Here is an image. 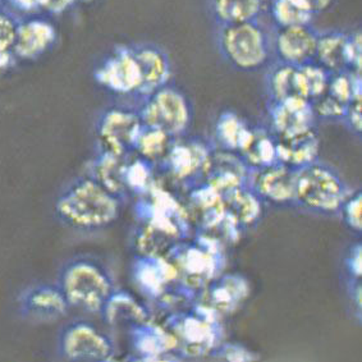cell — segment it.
Wrapping results in <instances>:
<instances>
[{
  "label": "cell",
  "instance_id": "1",
  "mask_svg": "<svg viewBox=\"0 0 362 362\" xmlns=\"http://www.w3.org/2000/svg\"><path fill=\"white\" fill-rule=\"evenodd\" d=\"M126 202L90 175L71 182L55 202V214L69 228L99 232L118 221Z\"/></svg>",
  "mask_w": 362,
  "mask_h": 362
},
{
  "label": "cell",
  "instance_id": "2",
  "mask_svg": "<svg viewBox=\"0 0 362 362\" xmlns=\"http://www.w3.org/2000/svg\"><path fill=\"white\" fill-rule=\"evenodd\" d=\"M160 324L173 342L177 358L210 357L224 338L221 317L194 301L168 311Z\"/></svg>",
  "mask_w": 362,
  "mask_h": 362
},
{
  "label": "cell",
  "instance_id": "3",
  "mask_svg": "<svg viewBox=\"0 0 362 362\" xmlns=\"http://www.w3.org/2000/svg\"><path fill=\"white\" fill-rule=\"evenodd\" d=\"M71 309L100 316L115 292L112 272L104 262L91 256H78L62 267L58 282Z\"/></svg>",
  "mask_w": 362,
  "mask_h": 362
},
{
  "label": "cell",
  "instance_id": "4",
  "mask_svg": "<svg viewBox=\"0 0 362 362\" xmlns=\"http://www.w3.org/2000/svg\"><path fill=\"white\" fill-rule=\"evenodd\" d=\"M216 27L215 41L223 61L245 74L265 71L274 61L272 34L260 18Z\"/></svg>",
  "mask_w": 362,
  "mask_h": 362
},
{
  "label": "cell",
  "instance_id": "5",
  "mask_svg": "<svg viewBox=\"0 0 362 362\" xmlns=\"http://www.w3.org/2000/svg\"><path fill=\"white\" fill-rule=\"evenodd\" d=\"M165 259L175 270L178 284L196 300L202 289L223 273L226 250L213 238L196 233L180 242Z\"/></svg>",
  "mask_w": 362,
  "mask_h": 362
},
{
  "label": "cell",
  "instance_id": "6",
  "mask_svg": "<svg viewBox=\"0 0 362 362\" xmlns=\"http://www.w3.org/2000/svg\"><path fill=\"white\" fill-rule=\"evenodd\" d=\"M349 192L351 188L343 175L320 159L297 170V209L322 216H338Z\"/></svg>",
  "mask_w": 362,
  "mask_h": 362
},
{
  "label": "cell",
  "instance_id": "7",
  "mask_svg": "<svg viewBox=\"0 0 362 362\" xmlns=\"http://www.w3.org/2000/svg\"><path fill=\"white\" fill-rule=\"evenodd\" d=\"M142 124L181 137L194 122V105L187 94L172 81L139 101Z\"/></svg>",
  "mask_w": 362,
  "mask_h": 362
},
{
  "label": "cell",
  "instance_id": "8",
  "mask_svg": "<svg viewBox=\"0 0 362 362\" xmlns=\"http://www.w3.org/2000/svg\"><path fill=\"white\" fill-rule=\"evenodd\" d=\"M211 140L202 136L183 134L175 139L168 154L156 165L161 178L187 189L200 182L202 169L211 148Z\"/></svg>",
  "mask_w": 362,
  "mask_h": 362
},
{
  "label": "cell",
  "instance_id": "9",
  "mask_svg": "<svg viewBox=\"0 0 362 362\" xmlns=\"http://www.w3.org/2000/svg\"><path fill=\"white\" fill-rule=\"evenodd\" d=\"M58 354L67 361H113L117 346L110 334L94 322L74 320L62 328Z\"/></svg>",
  "mask_w": 362,
  "mask_h": 362
},
{
  "label": "cell",
  "instance_id": "10",
  "mask_svg": "<svg viewBox=\"0 0 362 362\" xmlns=\"http://www.w3.org/2000/svg\"><path fill=\"white\" fill-rule=\"evenodd\" d=\"M142 126L137 107H107L96 122L98 150L121 156L132 154Z\"/></svg>",
  "mask_w": 362,
  "mask_h": 362
},
{
  "label": "cell",
  "instance_id": "11",
  "mask_svg": "<svg viewBox=\"0 0 362 362\" xmlns=\"http://www.w3.org/2000/svg\"><path fill=\"white\" fill-rule=\"evenodd\" d=\"M94 78L112 94L136 98L141 86V74L132 47H115L95 68Z\"/></svg>",
  "mask_w": 362,
  "mask_h": 362
},
{
  "label": "cell",
  "instance_id": "12",
  "mask_svg": "<svg viewBox=\"0 0 362 362\" xmlns=\"http://www.w3.org/2000/svg\"><path fill=\"white\" fill-rule=\"evenodd\" d=\"M297 170L282 163L251 170L248 187L265 206L273 209H297L296 204Z\"/></svg>",
  "mask_w": 362,
  "mask_h": 362
},
{
  "label": "cell",
  "instance_id": "13",
  "mask_svg": "<svg viewBox=\"0 0 362 362\" xmlns=\"http://www.w3.org/2000/svg\"><path fill=\"white\" fill-rule=\"evenodd\" d=\"M250 296V282L240 273H221L197 295L194 302L218 317L229 316L241 309Z\"/></svg>",
  "mask_w": 362,
  "mask_h": 362
},
{
  "label": "cell",
  "instance_id": "14",
  "mask_svg": "<svg viewBox=\"0 0 362 362\" xmlns=\"http://www.w3.org/2000/svg\"><path fill=\"white\" fill-rule=\"evenodd\" d=\"M251 169L235 153L213 148L202 169L200 182L219 194L248 186Z\"/></svg>",
  "mask_w": 362,
  "mask_h": 362
},
{
  "label": "cell",
  "instance_id": "15",
  "mask_svg": "<svg viewBox=\"0 0 362 362\" xmlns=\"http://www.w3.org/2000/svg\"><path fill=\"white\" fill-rule=\"evenodd\" d=\"M18 310L28 320L54 322L66 317L71 306L57 283H37L21 293Z\"/></svg>",
  "mask_w": 362,
  "mask_h": 362
},
{
  "label": "cell",
  "instance_id": "16",
  "mask_svg": "<svg viewBox=\"0 0 362 362\" xmlns=\"http://www.w3.org/2000/svg\"><path fill=\"white\" fill-rule=\"evenodd\" d=\"M317 34L314 25L274 28L272 45L275 61L293 66L315 62Z\"/></svg>",
  "mask_w": 362,
  "mask_h": 362
},
{
  "label": "cell",
  "instance_id": "17",
  "mask_svg": "<svg viewBox=\"0 0 362 362\" xmlns=\"http://www.w3.org/2000/svg\"><path fill=\"white\" fill-rule=\"evenodd\" d=\"M268 127L276 137H288L302 134L319 126L311 101L291 98L268 101Z\"/></svg>",
  "mask_w": 362,
  "mask_h": 362
},
{
  "label": "cell",
  "instance_id": "18",
  "mask_svg": "<svg viewBox=\"0 0 362 362\" xmlns=\"http://www.w3.org/2000/svg\"><path fill=\"white\" fill-rule=\"evenodd\" d=\"M131 47L141 74V86L136 96L140 101L172 81L173 67L167 50L159 45L144 42Z\"/></svg>",
  "mask_w": 362,
  "mask_h": 362
},
{
  "label": "cell",
  "instance_id": "19",
  "mask_svg": "<svg viewBox=\"0 0 362 362\" xmlns=\"http://www.w3.org/2000/svg\"><path fill=\"white\" fill-rule=\"evenodd\" d=\"M57 28L44 18L20 21L13 45L17 61H36L55 45Z\"/></svg>",
  "mask_w": 362,
  "mask_h": 362
},
{
  "label": "cell",
  "instance_id": "20",
  "mask_svg": "<svg viewBox=\"0 0 362 362\" xmlns=\"http://www.w3.org/2000/svg\"><path fill=\"white\" fill-rule=\"evenodd\" d=\"M221 196L226 218L240 235L260 224L267 206L248 186L233 188Z\"/></svg>",
  "mask_w": 362,
  "mask_h": 362
},
{
  "label": "cell",
  "instance_id": "21",
  "mask_svg": "<svg viewBox=\"0 0 362 362\" xmlns=\"http://www.w3.org/2000/svg\"><path fill=\"white\" fill-rule=\"evenodd\" d=\"M100 317L110 328H126L128 330L153 320V314L148 305L137 300L128 291L115 289L101 311Z\"/></svg>",
  "mask_w": 362,
  "mask_h": 362
},
{
  "label": "cell",
  "instance_id": "22",
  "mask_svg": "<svg viewBox=\"0 0 362 362\" xmlns=\"http://www.w3.org/2000/svg\"><path fill=\"white\" fill-rule=\"evenodd\" d=\"M132 352L140 360L177 358L173 342L160 322L154 319L128 329Z\"/></svg>",
  "mask_w": 362,
  "mask_h": 362
},
{
  "label": "cell",
  "instance_id": "23",
  "mask_svg": "<svg viewBox=\"0 0 362 362\" xmlns=\"http://www.w3.org/2000/svg\"><path fill=\"white\" fill-rule=\"evenodd\" d=\"M128 156L129 155L121 156L98 150L94 159L90 163L88 173L123 202L131 199L126 180Z\"/></svg>",
  "mask_w": 362,
  "mask_h": 362
},
{
  "label": "cell",
  "instance_id": "24",
  "mask_svg": "<svg viewBox=\"0 0 362 362\" xmlns=\"http://www.w3.org/2000/svg\"><path fill=\"white\" fill-rule=\"evenodd\" d=\"M278 161L289 168H303L320 159V136L317 128L288 137H276Z\"/></svg>",
  "mask_w": 362,
  "mask_h": 362
},
{
  "label": "cell",
  "instance_id": "25",
  "mask_svg": "<svg viewBox=\"0 0 362 362\" xmlns=\"http://www.w3.org/2000/svg\"><path fill=\"white\" fill-rule=\"evenodd\" d=\"M264 86L268 101L303 98L298 66L273 61L265 69Z\"/></svg>",
  "mask_w": 362,
  "mask_h": 362
},
{
  "label": "cell",
  "instance_id": "26",
  "mask_svg": "<svg viewBox=\"0 0 362 362\" xmlns=\"http://www.w3.org/2000/svg\"><path fill=\"white\" fill-rule=\"evenodd\" d=\"M252 126L235 110L226 109L216 117L211 142L215 148L240 154L247 144Z\"/></svg>",
  "mask_w": 362,
  "mask_h": 362
},
{
  "label": "cell",
  "instance_id": "27",
  "mask_svg": "<svg viewBox=\"0 0 362 362\" xmlns=\"http://www.w3.org/2000/svg\"><path fill=\"white\" fill-rule=\"evenodd\" d=\"M238 155L251 170L275 164L278 163L276 136L268 127V124L252 126L247 144Z\"/></svg>",
  "mask_w": 362,
  "mask_h": 362
},
{
  "label": "cell",
  "instance_id": "28",
  "mask_svg": "<svg viewBox=\"0 0 362 362\" xmlns=\"http://www.w3.org/2000/svg\"><path fill=\"white\" fill-rule=\"evenodd\" d=\"M349 31L327 30L319 31L316 42L315 62L330 74L347 69Z\"/></svg>",
  "mask_w": 362,
  "mask_h": 362
},
{
  "label": "cell",
  "instance_id": "29",
  "mask_svg": "<svg viewBox=\"0 0 362 362\" xmlns=\"http://www.w3.org/2000/svg\"><path fill=\"white\" fill-rule=\"evenodd\" d=\"M265 3L267 0H210L209 7L215 26H221L259 20Z\"/></svg>",
  "mask_w": 362,
  "mask_h": 362
},
{
  "label": "cell",
  "instance_id": "30",
  "mask_svg": "<svg viewBox=\"0 0 362 362\" xmlns=\"http://www.w3.org/2000/svg\"><path fill=\"white\" fill-rule=\"evenodd\" d=\"M265 11L274 28L314 25L316 17L303 0H267Z\"/></svg>",
  "mask_w": 362,
  "mask_h": 362
},
{
  "label": "cell",
  "instance_id": "31",
  "mask_svg": "<svg viewBox=\"0 0 362 362\" xmlns=\"http://www.w3.org/2000/svg\"><path fill=\"white\" fill-rule=\"evenodd\" d=\"M175 139L177 137H173L158 128L142 126L134 144V154L158 165L165 158V155L168 154Z\"/></svg>",
  "mask_w": 362,
  "mask_h": 362
},
{
  "label": "cell",
  "instance_id": "32",
  "mask_svg": "<svg viewBox=\"0 0 362 362\" xmlns=\"http://www.w3.org/2000/svg\"><path fill=\"white\" fill-rule=\"evenodd\" d=\"M301 77L302 93L306 100L314 101L322 96L328 88L330 72L316 62L298 66Z\"/></svg>",
  "mask_w": 362,
  "mask_h": 362
},
{
  "label": "cell",
  "instance_id": "33",
  "mask_svg": "<svg viewBox=\"0 0 362 362\" xmlns=\"http://www.w3.org/2000/svg\"><path fill=\"white\" fill-rule=\"evenodd\" d=\"M344 227L349 229L352 235L358 238L362 235V189L356 188L351 189L349 196L343 202L339 214Z\"/></svg>",
  "mask_w": 362,
  "mask_h": 362
},
{
  "label": "cell",
  "instance_id": "34",
  "mask_svg": "<svg viewBox=\"0 0 362 362\" xmlns=\"http://www.w3.org/2000/svg\"><path fill=\"white\" fill-rule=\"evenodd\" d=\"M313 109L316 115V119L320 122H337L342 123L343 118L347 112L349 104H343L333 96L324 93L317 99L311 101Z\"/></svg>",
  "mask_w": 362,
  "mask_h": 362
},
{
  "label": "cell",
  "instance_id": "35",
  "mask_svg": "<svg viewBox=\"0 0 362 362\" xmlns=\"http://www.w3.org/2000/svg\"><path fill=\"white\" fill-rule=\"evenodd\" d=\"M342 278L344 282L362 281V241L351 243L342 257Z\"/></svg>",
  "mask_w": 362,
  "mask_h": 362
},
{
  "label": "cell",
  "instance_id": "36",
  "mask_svg": "<svg viewBox=\"0 0 362 362\" xmlns=\"http://www.w3.org/2000/svg\"><path fill=\"white\" fill-rule=\"evenodd\" d=\"M210 357L221 361L245 362L257 360L259 356L241 343L223 342L214 349Z\"/></svg>",
  "mask_w": 362,
  "mask_h": 362
},
{
  "label": "cell",
  "instance_id": "37",
  "mask_svg": "<svg viewBox=\"0 0 362 362\" xmlns=\"http://www.w3.org/2000/svg\"><path fill=\"white\" fill-rule=\"evenodd\" d=\"M18 23L13 14L0 11V54L13 53Z\"/></svg>",
  "mask_w": 362,
  "mask_h": 362
},
{
  "label": "cell",
  "instance_id": "38",
  "mask_svg": "<svg viewBox=\"0 0 362 362\" xmlns=\"http://www.w3.org/2000/svg\"><path fill=\"white\" fill-rule=\"evenodd\" d=\"M362 36L360 30L349 31L347 41V69L361 74Z\"/></svg>",
  "mask_w": 362,
  "mask_h": 362
},
{
  "label": "cell",
  "instance_id": "39",
  "mask_svg": "<svg viewBox=\"0 0 362 362\" xmlns=\"http://www.w3.org/2000/svg\"><path fill=\"white\" fill-rule=\"evenodd\" d=\"M349 134H354L356 137L362 136V98L351 101L347 107L346 115L343 118L342 123Z\"/></svg>",
  "mask_w": 362,
  "mask_h": 362
},
{
  "label": "cell",
  "instance_id": "40",
  "mask_svg": "<svg viewBox=\"0 0 362 362\" xmlns=\"http://www.w3.org/2000/svg\"><path fill=\"white\" fill-rule=\"evenodd\" d=\"M347 298L351 303V309L354 311L357 322L362 320V281L355 282H344Z\"/></svg>",
  "mask_w": 362,
  "mask_h": 362
},
{
  "label": "cell",
  "instance_id": "41",
  "mask_svg": "<svg viewBox=\"0 0 362 362\" xmlns=\"http://www.w3.org/2000/svg\"><path fill=\"white\" fill-rule=\"evenodd\" d=\"M12 7L17 11L25 13H37L39 11H44L45 0H8Z\"/></svg>",
  "mask_w": 362,
  "mask_h": 362
},
{
  "label": "cell",
  "instance_id": "42",
  "mask_svg": "<svg viewBox=\"0 0 362 362\" xmlns=\"http://www.w3.org/2000/svg\"><path fill=\"white\" fill-rule=\"evenodd\" d=\"M303 1L311 8V11L316 16L329 12L337 3V0H303Z\"/></svg>",
  "mask_w": 362,
  "mask_h": 362
},
{
  "label": "cell",
  "instance_id": "43",
  "mask_svg": "<svg viewBox=\"0 0 362 362\" xmlns=\"http://www.w3.org/2000/svg\"><path fill=\"white\" fill-rule=\"evenodd\" d=\"M74 1H88V0H74Z\"/></svg>",
  "mask_w": 362,
  "mask_h": 362
}]
</instances>
